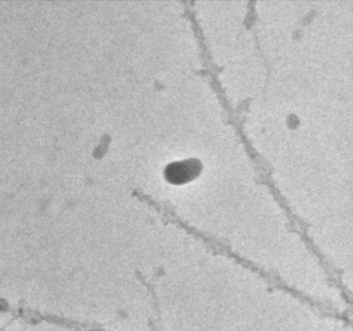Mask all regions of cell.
<instances>
[{
	"instance_id": "1",
	"label": "cell",
	"mask_w": 353,
	"mask_h": 331,
	"mask_svg": "<svg viewBox=\"0 0 353 331\" xmlns=\"http://www.w3.org/2000/svg\"><path fill=\"white\" fill-rule=\"evenodd\" d=\"M203 170V165L196 158L170 163L165 167V178L174 185H182L196 178Z\"/></svg>"
}]
</instances>
